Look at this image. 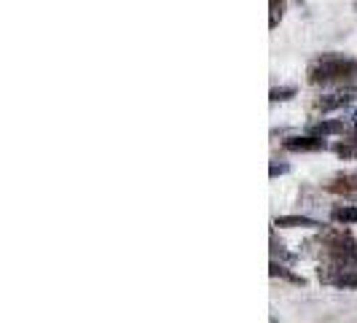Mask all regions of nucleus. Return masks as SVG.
<instances>
[{
    "instance_id": "1",
    "label": "nucleus",
    "mask_w": 357,
    "mask_h": 323,
    "mask_svg": "<svg viewBox=\"0 0 357 323\" xmlns=\"http://www.w3.org/2000/svg\"><path fill=\"white\" fill-rule=\"evenodd\" d=\"M306 81L312 87H322V89L357 87V59L336 52L317 54L306 68Z\"/></svg>"
},
{
    "instance_id": "12",
    "label": "nucleus",
    "mask_w": 357,
    "mask_h": 323,
    "mask_svg": "<svg viewBox=\"0 0 357 323\" xmlns=\"http://www.w3.org/2000/svg\"><path fill=\"white\" fill-rule=\"evenodd\" d=\"M271 256L274 259H280V261H285V264H296V253H290V251H285V245L282 243H277V234L271 232Z\"/></svg>"
},
{
    "instance_id": "15",
    "label": "nucleus",
    "mask_w": 357,
    "mask_h": 323,
    "mask_svg": "<svg viewBox=\"0 0 357 323\" xmlns=\"http://www.w3.org/2000/svg\"><path fill=\"white\" fill-rule=\"evenodd\" d=\"M347 143H352L357 148V110H352V119H349V132L344 135Z\"/></svg>"
},
{
    "instance_id": "5",
    "label": "nucleus",
    "mask_w": 357,
    "mask_h": 323,
    "mask_svg": "<svg viewBox=\"0 0 357 323\" xmlns=\"http://www.w3.org/2000/svg\"><path fill=\"white\" fill-rule=\"evenodd\" d=\"M322 189L328 194H336L344 199H357V170H347V173H336L333 178L322 183Z\"/></svg>"
},
{
    "instance_id": "11",
    "label": "nucleus",
    "mask_w": 357,
    "mask_h": 323,
    "mask_svg": "<svg viewBox=\"0 0 357 323\" xmlns=\"http://www.w3.org/2000/svg\"><path fill=\"white\" fill-rule=\"evenodd\" d=\"M287 8V0H268V27L277 30V24L282 22Z\"/></svg>"
},
{
    "instance_id": "16",
    "label": "nucleus",
    "mask_w": 357,
    "mask_h": 323,
    "mask_svg": "<svg viewBox=\"0 0 357 323\" xmlns=\"http://www.w3.org/2000/svg\"><path fill=\"white\" fill-rule=\"evenodd\" d=\"M287 173H290V164H287V162H282V164H280V162H271V167H268V175H271V178L287 175Z\"/></svg>"
},
{
    "instance_id": "6",
    "label": "nucleus",
    "mask_w": 357,
    "mask_h": 323,
    "mask_svg": "<svg viewBox=\"0 0 357 323\" xmlns=\"http://www.w3.org/2000/svg\"><path fill=\"white\" fill-rule=\"evenodd\" d=\"M285 151L293 154H317V151H328V138H317V135H290L282 141Z\"/></svg>"
},
{
    "instance_id": "9",
    "label": "nucleus",
    "mask_w": 357,
    "mask_h": 323,
    "mask_svg": "<svg viewBox=\"0 0 357 323\" xmlns=\"http://www.w3.org/2000/svg\"><path fill=\"white\" fill-rule=\"evenodd\" d=\"M268 275H271V278H280V280H287V283H293V286H306V278L296 275V272H290V267L282 264V261H277V259H271Z\"/></svg>"
},
{
    "instance_id": "14",
    "label": "nucleus",
    "mask_w": 357,
    "mask_h": 323,
    "mask_svg": "<svg viewBox=\"0 0 357 323\" xmlns=\"http://www.w3.org/2000/svg\"><path fill=\"white\" fill-rule=\"evenodd\" d=\"M333 151H336V157H341V159H357V148L352 143H347V141L333 145Z\"/></svg>"
},
{
    "instance_id": "2",
    "label": "nucleus",
    "mask_w": 357,
    "mask_h": 323,
    "mask_svg": "<svg viewBox=\"0 0 357 323\" xmlns=\"http://www.w3.org/2000/svg\"><path fill=\"white\" fill-rule=\"evenodd\" d=\"M314 243L320 245L317 253H320L322 264L357 269V240L347 229H322Z\"/></svg>"
},
{
    "instance_id": "8",
    "label": "nucleus",
    "mask_w": 357,
    "mask_h": 323,
    "mask_svg": "<svg viewBox=\"0 0 357 323\" xmlns=\"http://www.w3.org/2000/svg\"><path fill=\"white\" fill-rule=\"evenodd\" d=\"M274 227L280 229H325V224L309 215H280L274 218Z\"/></svg>"
},
{
    "instance_id": "3",
    "label": "nucleus",
    "mask_w": 357,
    "mask_h": 323,
    "mask_svg": "<svg viewBox=\"0 0 357 323\" xmlns=\"http://www.w3.org/2000/svg\"><path fill=\"white\" fill-rule=\"evenodd\" d=\"M355 100H357V87H336V89L314 97L309 110H312L314 116H325V113H333V110H341V108L352 106Z\"/></svg>"
},
{
    "instance_id": "13",
    "label": "nucleus",
    "mask_w": 357,
    "mask_h": 323,
    "mask_svg": "<svg viewBox=\"0 0 357 323\" xmlns=\"http://www.w3.org/2000/svg\"><path fill=\"white\" fill-rule=\"evenodd\" d=\"M298 94L296 87H274V89L268 92V100L271 103H287V100H293Z\"/></svg>"
},
{
    "instance_id": "10",
    "label": "nucleus",
    "mask_w": 357,
    "mask_h": 323,
    "mask_svg": "<svg viewBox=\"0 0 357 323\" xmlns=\"http://www.w3.org/2000/svg\"><path fill=\"white\" fill-rule=\"evenodd\" d=\"M331 221L339 224V227L357 224V205H333L331 208Z\"/></svg>"
},
{
    "instance_id": "4",
    "label": "nucleus",
    "mask_w": 357,
    "mask_h": 323,
    "mask_svg": "<svg viewBox=\"0 0 357 323\" xmlns=\"http://www.w3.org/2000/svg\"><path fill=\"white\" fill-rule=\"evenodd\" d=\"M320 283L333 288H355L357 291V269L355 267H333V264H322L317 269Z\"/></svg>"
},
{
    "instance_id": "7",
    "label": "nucleus",
    "mask_w": 357,
    "mask_h": 323,
    "mask_svg": "<svg viewBox=\"0 0 357 323\" xmlns=\"http://www.w3.org/2000/svg\"><path fill=\"white\" fill-rule=\"evenodd\" d=\"M347 132H349V124H344V119H320V122L309 124V135H317V138L347 135Z\"/></svg>"
}]
</instances>
